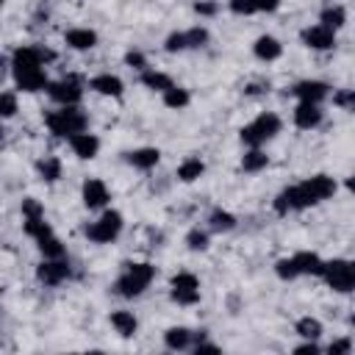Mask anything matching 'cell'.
Here are the masks:
<instances>
[{
    "label": "cell",
    "instance_id": "1",
    "mask_svg": "<svg viewBox=\"0 0 355 355\" xmlns=\"http://www.w3.org/2000/svg\"><path fill=\"white\" fill-rule=\"evenodd\" d=\"M338 183L336 178L330 175H313L297 186H288L283 189L277 197H275V211L277 214H288V211H302V208H311L322 200H330L336 194Z\"/></svg>",
    "mask_w": 355,
    "mask_h": 355
},
{
    "label": "cell",
    "instance_id": "2",
    "mask_svg": "<svg viewBox=\"0 0 355 355\" xmlns=\"http://www.w3.org/2000/svg\"><path fill=\"white\" fill-rule=\"evenodd\" d=\"M125 269H122V275L116 277V283H114V291L119 294V297H139L150 283H153V277H155V266L153 263H144V261H128V263H122Z\"/></svg>",
    "mask_w": 355,
    "mask_h": 355
},
{
    "label": "cell",
    "instance_id": "3",
    "mask_svg": "<svg viewBox=\"0 0 355 355\" xmlns=\"http://www.w3.org/2000/svg\"><path fill=\"white\" fill-rule=\"evenodd\" d=\"M44 125H47V130H50L53 136L69 139L72 133L86 130L89 119H86V114H83L78 105H61L58 111H50V114L44 116Z\"/></svg>",
    "mask_w": 355,
    "mask_h": 355
},
{
    "label": "cell",
    "instance_id": "4",
    "mask_svg": "<svg viewBox=\"0 0 355 355\" xmlns=\"http://www.w3.org/2000/svg\"><path fill=\"white\" fill-rule=\"evenodd\" d=\"M280 116L277 114H272V111H266V114H258L250 125H244L241 128V141L247 144V147H261L263 141H269V139H275L277 133H280Z\"/></svg>",
    "mask_w": 355,
    "mask_h": 355
},
{
    "label": "cell",
    "instance_id": "5",
    "mask_svg": "<svg viewBox=\"0 0 355 355\" xmlns=\"http://www.w3.org/2000/svg\"><path fill=\"white\" fill-rule=\"evenodd\" d=\"M322 277L327 280V286L338 294H349L355 286V269L347 258H336V261H324Z\"/></svg>",
    "mask_w": 355,
    "mask_h": 355
},
{
    "label": "cell",
    "instance_id": "6",
    "mask_svg": "<svg viewBox=\"0 0 355 355\" xmlns=\"http://www.w3.org/2000/svg\"><path fill=\"white\" fill-rule=\"evenodd\" d=\"M122 214L119 211H105L97 222H92L89 227H86V236H89V241H94V244H111L119 233H122Z\"/></svg>",
    "mask_w": 355,
    "mask_h": 355
},
{
    "label": "cell",
    "instance_id": "7",
    "mask_svg": "<svg viewBox=\"0 0 355 355\" xmlns=\"http://www.w3.org/2000/svg\"><path fill=\"white\" fill-rule=\"evenodd\" d=\"M169 297L178 305H197L200 302V277L194 272H178L169 283Z\"/></svg>",
    "mask_w": 355,
    "mask_h": 355
},
{
    "label": "cell",
    "instance_id": "8",
    "mask_svg": "<svg viewBox=\"0 0 355 355\" xmlns=\"http://www.w3.org/2000/svg\"><path fill=\"white\" fill-rule=\"evenodd\" d=\"M47 94L58 105H78L83 97V89H80V80L75 75H69V78H61L55 83H47Z\"/></svg>",
    "mask_w": 355,
    "mask_h": 355
},
{
    "label": "cell",
    "instance_id": "9",
    "mask_svg": "<svg viewBox=\"0 0 355 355\" xmlns=\"http://www.w3.org/2000/svg\"><path fill=\"white\" fill-rule=\"evenodd\" d=\"M50 58H53V53L42 50V47H31V44H25V47H17V50H14V55H11V67H14V72L36 69V67H44V61H50Z\"/></svg>",
    "mask_w": 355,
    "mask_h": 355
},
{
    "label": "cell",
    "instance_id": "10",
    "mask_svg": "<svg viewBox=\"0 0 355 355\" xmlns=\"http://www.w3.org/2000/svg\"><path fill=\"white\" fill-rule=\"evenodd\" d=\"M36 277L44 283V286H58L69 277V263L64 258H44L36 269Z\"/></svg>",
    "mask_w": 355,
    "mask_h": 355
},
{
    "label": "cell",
    "instance_id": "11",
    "mask_svg": "<svg viewBox=\"0 0 355 355\" xmlns=\"http://www.w3.org/2000/svg\"><path fill=\"white\" fill-rule=\"evenodd\" d=\"M300 39H302V44L311 47V50H330V47H336V31H330V28H324V25H311V28H305V31L300 33Z\"/></svg>",
    "mask_w": 355,
    "mask_h": 355
},
{
    "label": "cell",
    "instance_id": "12",
    "mask_svg": "<svg viewBox=\"0 0 355 355\" xmlns=\"http://www.w3.org/2000/svg\"><path fill=\"white\" fill-rule=\"evenodd\" d=\"M69 147H72V153L80 161H92L100 153V139L94 133H89V130H80V133H72L69 136Z\"/></svg>",
    "mask_w": 355,
    "mask_h": 355
},
{
    "label": "cell",
    "instance_id": "13",
    "mask_svg": "<svg viewBox=\"0 0 355 355\" xmlns=\"http://www.w3.org/2000/svg\"><path fill=\"white\" fill-rule=\"evenodd\" d=\"M291 92L300 103H322L330 94V86L324 80H300Z\"/></svg>",
    "mask_w": 355,
    "mask_h": 355
},
{
    "label": "cell",
    "instance_id": "14",
    "mask_svg": "<svg viewBox=\"0 0 355 355\" xmlns=\"http://www.w3.org/2000/svg\"><path fill=\"white\" fill-rule=\"evenodd\" d=\"M108 202V186L100 178H86L83 180V205L86 208H103Z\"/></svg>",
    "mask_w": 355,
    "mask_h": 355
},
{
    "label": "cell",
    "instance_id": "15",
    "mask_svg": "<svg viewBox=\"0 0 355 355\" xmlns=\"http://www.w3.org/2000/svg\"><path fill=\"white\" fill-rule=\"evenodd\" d=\"M89 89H94L97 94H105V97H122L125 83H122L116 75L103 72V75H94V78L89 80Z\"/></svg>",
    "mask_w": 355,
    "mask_h": 355
},
{
    "label": "cell",
    "instance_id": "16",
    "mask_svg": "<svg viewBox=\"0 0 355 355\" xmlns=\"http://www.w3.org/2000/svg\"><path fill=\"white\" fill-rule=\"evenodd\" d=\"M322 122V108H319V103H300L297 108H294V125L300 128V130H311V128H316Z\"/></svg>",
    "mask_w": 355,
    "mask_h": 355
},
{
    "label": "cell",
    "instance_id": "17",
    "mask_svg": "<svg viewBox=\"0 0 355 355\" xmlns=\"http://www.w3.org/2000/svg\"><path fill=\"white\" fill-rule=\"evenodd\" d=\"M14 80H17V89H22V92H42L47 86V75L42 67L14 72Z\"/></svg>",
    "mask_w": 355,
    "mask_h": 355
},
{
    "label": "cell",
    "instance_id": "18",
    "mask_svg": "<svg viewBox=\"0 0 355 355\" xmlns=\"http://www.w3.org/2000/svg\"><path fill=\"white\" fill-rule=\"evenodd\" d=\"M252 53H255V58H261V61H277L280 55H283V44L275 39V36H258L255 39V44H252Z\"/></svg>",
    "mask_w": 355,
    "mask_h": 355
},
{
    "label": "cell",
    "instance_id": "19",
    "mask_svg": "<svg viewBox=\"0 0 355 355\" xmlns=\"http://www.w3.org/2000/svg\"><path fill=\"white\" fill-rule=\"evenodd\" d=\"M125 161L130 164V166H136V169H153L158 161H161V153L155 150V147H139V150H130V153H125Z\"/></svg>",
    "mask_w": 355,
    "mask_h": 355
},
{
    "label": "cell",
    "instance_id": "20",
    "mask_svg": "<svg viewBox=\"0 0 355 355\" xmlns=\"http://www.w3.org/2000/svg\"><path fill=\"white\" fill-rule=\"evenodd\" d=\"M294 266H297V275H313V277H322V269H324V261L316 255V252H297L291 255Z\"/></svg>",
    "mask_w": 355,
    "mask_h": 355
},
{
    "label": "cell",
    "instance_id": "21",
    "mask_svg": "<svg viewBox=\"0 0 355 355\" xmlns=\"http://www.w3.org/2000/svg\"><path fill=\"white\" fill-rule=\"evenodd\" d=\"M64 42L72 47V50H92L97 44V33L92 28H69L64 33Z\"/></svg>",
    "mask_w": 355,
    "mask_h": 355
},
{
    "label": "cell",
    "instance_id": "22",
    "mask_svg": "<svg viewBox=\"0 0 355 355\" xmlns=\"http://www.w3.org/2000/svg\"><path fill=\"white\" fill-rule=\"evenodd\" d=\"M111 324H114V330H116L122 338H133L136 330H139V322H136V316H133L130 311H114V313H111Z\"/></svg>",
    "mask_w": 355,
    "mask_h": 355
},
{
    "label": "cell",
    "instance_id": "23",
    "mask_svg": "<svg viewBox=\"0 0 355 355\" xmlns=\"http://www.w3.org/2000/svg\"><path fill=\"white\" fill-rule=\"evenodd\" d=\"M164 344L169 347V349H189L191 344H194V333L189 330V327H169L166 333H164Z\"/></svg>",
    "mask_w": 355,
    "mask_h": 355
},
{
    "label": "cell",
    "instance_id": "24",
    "mask_svg": "<svg viewBox=\"0 0 355 355\" xmlns=\"http://www.w3.org/2000/svg\"><path fill=\"white\" fill-rule=\"evenodd\" d=\"M344 22H347L344 6H327V8H322V14H319V25H324V28H330V31H338Z\"/></svg>",
    "mask_w": 355,
    "mask_h": 355
},
{
    "label": "cell",
    "instance_id": "25",
    "mask_svg": "<svg viewBox=\"0 0 355 355\" xmlns=\"http://www.w3.org/2000/svg\"><path fill=\"white\" fill-rule=\"evenodd\" d=\"M141 86L153 89V92H166L172 86V78L166 72H155V69H141Z\"/></svg>",
    "mask_w": 355,
    "mask_h": 355
},
{
    "label": "cell",
    "instance_id": "26",
    "mask_svg": "<svg viewBox=\"0 0 355 355\" xmlns=\"http://www.w3.org/2000/svg\"><path fill=\"white\" fill-rule=\"evenodd\" d=\"M161 94H164V105L166 108H175V111H180V108H186L191 103V94L186 89H180V86H175V83L166 92H161Z\"/></svg>",
    "mask_w": 355,
    "mask_h": 355
},
{
    "label": "cell",
    "instance_id": "27",
    "mask_svg": "<svg viewBox=\"0 0 355 355\" xmlns=\"http://www.w3.org/2000/svg\"><path fill=\"white\" fill-rule=\"evenodd\" d=\"M202 172H205V164H202L200 158H186V161H180V166H178V180L194 183Z\"/></svg>",
    "mask_w": 355,
    "mask_h": 355
},
{
    "label": "cell",
    "instance_id": "28",
    "mask_svg": "<svg viewBox=\"0 0 355 355\" xmlns=\"http://www.w3.org/2000/svg\"><path fill=\"white\" fill-rule=\"evenodd\" d=\"M266 164H269V155L261 153V147H250V153H244V158H241L244 172H261V169H266Z\"/></svg>",
    "mask_w": 355,
    "mask_h": 355
},
{
    "label": "cell",
    "instance_id": "29",
    "mask_svg": "<svg viewBox=\"0 0 355 355\" xmlns=\"http://www.w3.org/2000/svg\"><path fill=\"white\" fill-rule=\"evenodd\" d=\"M294 330H297V336H302V338H308V341H316V338L322 336L324 327H322L319 319H313V316H302V319H297Z\"/></svg>",
    "mask_w": 355,
    "mask_h": 355
},
{
    "label": "cell",
    "instance_id": "30",
    "mask_svg": "<svg viewBox=\"0 0 355 355\" xmlns=\"http://www.w3.org/2000/svg\"><path fill=\"white\" fill-rule=\"evenodd\" d=\"M36 169H39V175H42V180H44V183H55V180L61 178V161H58L55 155L42 158V161L36 164Z\"/></svg>",
    "mask_w": 355,
    "mask_h": 355
},
{
    "label": "cell",
    "instance_id": "31",
    "mask_svg": "<svg viewBox=\"0 0 355 355\" xmlns=\"http://www.w3.org/2000/svg\"><path fill=\"white\" fill-rule=\"evenodd\" d=\"M36 247H39V252H42L44 258H64V244H61L53 233L36 239Z\"/></svg>",
    "mask_w": 355,
    "mask_h": 355
},
{
    "label": "cell",
    "instance_id": "32",
    "mask_svg": "<svg viewBox=\"0 0 355 355\" xmlns=\"http://www.w3.org/2000/svg\"><path fill=\"white\" fill-rule=\"evenodd\" d=\"M208 222H211V227L216 233H225V230H233L236 227V216L230 211H222V208H214L211 216H208Z\"/></svg>",
    "mask_w": 355,
    "mask_h": 355
},
{
    "label": "cell",
    "instance_id": "33",
    "mask_svg": "<svg viewBox=\"0 0 355 355\" xmlns=\"http://www.w3.org/2000/svg\"><path fill=\"white\" fill-rule=\"evenodd\" d=\"M25 233L31 236V239H42V236H47V233H53V227L44 222V214L42 216H25Z\"/></svg>",
    "mask_w": 355,
    "mask_h": 355
},
{
    "label": "cell",
    "instance_id": "34",
    "mask_svg": "<svg viewBox=\"0 0 355 355\" xmlns=\"http://www.w3.org/2000/svg\"><path fill=\"white\" fill-rule=\"evenodd\" d=\"M183 39H186V50H194V47H205L208 44V31L205 28H189V31H183Z\"/></svg>",
    "mask_w": 355,
    "mask_h": 355
},
{
    "label": "cell",
    "instance_id": "35",
    "mask_svg": "<svg viewBox=\"0 0 355 355\" xmlns=\"http://www.w3.org/2000/svg\"><path fill=\"white\" fill-rule=\"evenodd\" d=\"M186 247H189V250H194V252L208 250V233H205V230H200V227L189 230V233H186Z\"/></svg>",
    "mask_w": 355,
    "mask_h": 355
},
{
    "label": "cell",
    "instance_id": "36",
    "mask_svg": "<svg viewBox=\"0 0 355 355\" xmlns=\"http://www.w3.org/2000/svg\"><path fill=\"white\" fill-rule=\"evenodd\" d=\"M17 114V94L0 92V119H11Z\"/></svg>",
    "mask_w": 355,
    "mask_h": 355
},
{
    "label": "cell",
    "instance_id": "37",
    "mask_svg": "<svg viewBox=\"0 0 355 355\" xmlns=\"http://www.w3.org/2000/svg\"><path fill=\"white\" fill-rule=\"evenodd\" d=\"M275 275H277L280 280H294V277H300V275H297V266H294L291 258H280V261L275 263Z\"/></svg>",
    "mask_w": 355,
    "mask_h": 355
},
{
    "label": "cell",
    "instance_id": "38",
    "mask_svg": "<svg viewBox=\"0 0 355 355\" xmlns=\"http://www.w3.org/2000/svg\"><path fill=\"white\" fill-rule=\"evenodd\" d=\"M164 50H166V53H180V50H186V39H183V31H175V33H169V36H166V42H164Z\"/></svg>",
    "mask_w": 355,
    "mask_h": 355
},
{
    "label": "cell",
    "instance_id": "39",
    "mask_svg": "<svg viewBox=\"0 0 355 355\" xmlns=\"http://www.w3.org/2000/svg\"><path fill=\"white\" fill-rule=\"evenodd\" d=\"M333 103H336L338 108L349 111V108L355 105V94H352V89H341V92H333Z\"/></svg>",
    "mask_w": 355,
    "mask_h": 355
},
{
    "label": "cell",
    "instance_id": "40",
    "mask_svg": "<svg viewBox=\"0 0 355 355\" xmlns=\"http://www.w3.org/2000/svg\"><path fill=\"white\" fill-rule=\"evenodd\" d=\"M227 8H230L233 14H239V17H250V14H255L252 0H230V3H227Z\"/></svg>",
    "mask_w": 355,
    "mask_h": 355
},
{
    "label": "cell",
    "instance_id": "41",
    "mask_svg": "<svg viewBox=\"0 0 355 355\" xmlns=\"http://www.w3.org/2000/svg\"><path fill=\"white\" fill-rule=\"evenodd\" d=\"M42 214H44V208L39 205L36 197H25L22 200V216H42Z\"/></svg>",
    "mask_w": 355,
    "mask_h": 355
},
{
    "label": "cell",
    "instance_id": "42",
    "mask_svg": "<svg viewBox=\"0 0 355 355\" xmlns=\"http://www.w3.org/2000/svg\"><path fill=\"white\" fill-rule=\"evenodd\" d=\"M349 349H352V341H349V338H338V341H333V344L327 347L330 355H347Z\"/></svg>",
    "mask_w": 355,
    "mask_h": 355
},
{
    "label": "cell",
    "instance_id": "43",
    "mask_svg": "<svg viewBox=\"0 0 355 355\" xmlns=\"http://www.w3.org/2000/svg\"><path fill=\"white\" fill-rule=\"evenodd\" d=\"M125 64H128V67H136V69H144V67H147V61H144V55H141L139 50H130V53L125 55Z\"/></svg>",
    "mask_w": 355,
    "mask_h": 355
},
{
    "label": "cell",
    "instance_id": "44",
    "mask_svg": "<svg viewBox=\"0 0 355 355\" xmlns=\"http://www.w3.org/2000/svg\"><path fill=\"white\" fill-rule=\"evenodd\" d=\"M252 6H255V14L258 11H277L280 0H252Z\"/></svg>",
    "mask_w": 355,
    "mask_h": 355
},
{
    "label": "cell",
    "instance_id": "45",
    "mask_svg": "<svg viewBox=\"0 0 355 355\" xmlns=\"http://www.w3.org/2000/svg\"><path fill=\"white\" fill-rule=\"evenodd\" d=\"M194 11H197V14H214L216 6H214V3H194Z\"/></svg>",
    "mask_w": 355,
    "mask_h": 355
},
{
    "label": "cell",
    "instance_id": "46",
    "mask_svg": "<svg viewBox=\"0 0 355 355\" xmlns=\"http://www.w3.org/2000/svg\"><path fill=\"white\" fill-rule=\"evenodd\" d=\"M294 352H311V355H313V352H319V344H316V341H305V344H300Z\"/></svg>",
    "mask_w": 355,
    "mask_h": 355
},
{
    "label": "cell",
    "instance_id": "47",
    "mask_svg": "<svg viewBox=\"0 0 355 355\" xmlns=\"http://www.w3.org/2000/svg\"><path fill=\"white\" fill-rule=\"evenodd\" d=\"M0 6H3V0H0Z\"/></svg>",
    "mask_w": 355,
    "mask_h": 355
}]
</instances>
